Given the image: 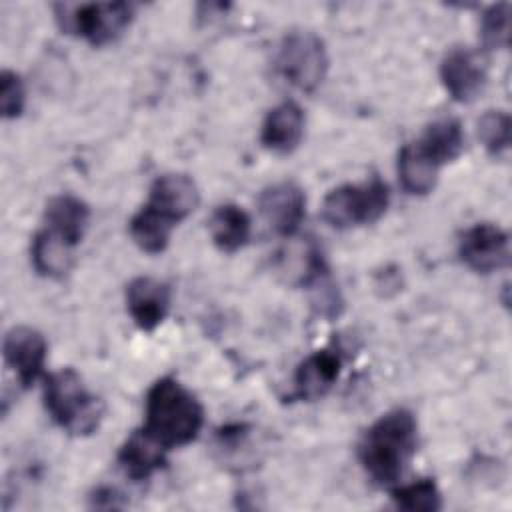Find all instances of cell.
Masks as SVG:
<instances>
[{"label":"cell","instance_id":"obj_1","mask_svg":"<svg viewBox=\"0 0 512 512\" xmlns=\"http://www.w3.org/2000/svg\"><path fill=\"white\" fill-rule=\"evenodd\" d=\"M418 424L410 410L396 408L382 414L362 436L358 458L378 486H396L416 450Z\"/></svg>","mask_w":512,"mask_h":512},{"label":"cell","instance_id":"obj_2","mask_svg":"<svg viewBox=\"0 0 512 512\" xmlns=\"http://www.w3.org/2000/svg\"><path fill=\"white\" fill-rule=\"evenodd\" d=\"M202 424V404L176 378L164 376L148 388L142 430L166 450L194 442Z\"/></svg>","mask_w":512,"mask_h":512},{"label":"cell","instance_id":"obj_3","mask_svg":"<svg viewBox=\"0 0 512 512\" xmlns=\"http://www.w3.org/2000/svg\"><path fill=\"white\" fill-rule=\"evenodd\" d=\"M44 406L50 418L68 434H92L104 416V404L82 382L74 368L52 372L44 380Z\"/></svg>","mask_w":512,"mask_h":512},{"label":"cell","instance_id":"obj_4","mask_svg":"<svg viewBox=\"0 0 512 512\" xmlns=\"http://www.w3.org/2000/svg\"><path fill=\"white\" fill-rule=\"evenodd\" d=\"M390 192L384 180L372 176L360 184H344L330 190L322 204V218L338 230L376 222L388 208Z\"/></svg>","mask_w":512,"mask_h":512},{"label":"cell","instance_id":"obj_5","mask_svg":"<svg viewBox=\"0 0 512 512\" xmlns=\"http://www.w3.org/2000/svg\"><path fill=\"white\" fill-rule=\"evenodd\" d=\"M134 6L128 2L58 4L56 20L60 28L86 40L92 46L114 42L132 22Z\"/></svg>","mask_w":512,"mask_h":512},{"label":"cell","instance_id":"obj_6","mask_svg":"<svg viewBox=\"0 0 512 512\" xmlns=\"http://www.w3.org/2000/svg\"><path fill=\"white\" fill-rule=\"evenodd\" d=\"M328 64L324 40L308 30L286 34L276 52L278 74L300 92H314L324 82Z\"/></svg>","mask_w":512,"mask_h":512},{"label":"cell","instance_id":"obj_7","mask_svg":"<svg viewBox=\"0 0 512 512\" xmlns=\"http://www.w3.org/2000/svg\"><path fill=\"white\" fill-rule=\"evenodd\" d=\"M458 256L470 270L480 274L506 268L510 262L508 234L490 222L474 224L460 236Z\"/></svg>","mask_w":512,"mask_h":512},{"label":"cell","instance_id":"obj_8","mask_svg":"<svg viewBox=\"0 0 512 512\" xmlns=\"http://www.w3.org/2000/svg\"><path fill=\"white\" fill-rule=\"evenodd\" d=\"M440 80L456 102H472L486 86L488 70L480 52L456 46L446 52L440 62Z\"/></svg>","mask_w":512,"mask_h":512},{"label":"cell","instance_id":"obj_9","mask_svg":"<svg viewBox=\"0 0 512 512\" xmlns=\"http://www.w3.org/2000/svg\"><path fill=\"white\" fill-rule=\"evenodd\" d=\"M258 208L266 224L280 236H294L306 216V194L296 182H276L262 190Z\"/></svg>","mask_w":512,"mask_h":512},{"label":"cell","instance_id":"obj_10","mask_svg":"<svg viewBox=\"0 0 512 512\" xmlns=\"http://www.w3.org/2000/svg\"><path fill=\"white\" fill-rule=\"evenodd\" d=\"M4 362L14 372L22 388H30L44 370L48 344L46 338L30 326H14L4 336Z\"/></svg>","mask_w":512,"mask_h":512},{"label":"cell","instance_id":"obj_11","mask_svg":"<svg viewBox=\"0 0 512 512\" xmlns=\"http://www.w3.org/2000/svg\"><path fill=\"white\" fill-rule=\"evenodd\" d=\"M198 202L200 192L196 182L188 174L170 172L152 182L148 202L144 206L176 226L196 210Z\"/></svg>","mask_w":512,"mask_h":512},{"label":"cell","instance_id":"obj_12","mask_svg":"<svg viewBox=\"0 0 512 512\" xmlns=\"http://www.w3.org/2000/svg\"><path fill=\"white\" fill-rule=\"evenodd\" d=\"M170 300L168 284L152 276H136L126 286V310L144 332H152L164 322Z\"/></svg>","mask_w":512,"mask_h":512},{"label":"cell","instance_id":"obj_13","mask_svg":"<svg viewBox=\"0 0 512 512\" xmlns=\"http://www.w3.org/2000/svg\"><path fill=\"white\" fill-rule=\"evenodd\" d=\"M304 126L306 118L302 108L294 100H284L266 114L260 130V142L270 152L290 154L300 146Z\"/></svg>","mask_w":512,"mask_h":512},{"label":"cell","instance_id":"obj_14","mask_svg":"<svg viewBox=\"0 0 512 512\" xmlns=\"http://www.w3.org/2000/svg\"><path fill=\"white\" fill-rule=\"evenodd\" d=\"M342 360L334 350H316L304 358L294 374V398L298 400H318L324 396L340 376Z\"/></svg>","mask_w":512,"mask_h":512},{"label":"cell","instance_id":"obj_15","mask_svg":"<svg viewBox=\"0 0 512 512\" xmlns=\"http://www.w3.org/2000/svg\"><path fill=\"white\" fill-rule=\"evenodd\" d=\"M88 222H90L88 204L74 194H60L48 200L42 228L76 248L84 238Z\"/></svg>","mask_w":512,"mask_h":512},{"label":"cell","instance_id":"obj_16","mask_svg":"<svg viewBox=\"0 0 512 512\" xmlns=\"http://www.w3.org/2000/svg\"><path fill=\"white\" fill-rule=\"evenodd\" d=\"M166 448L142 428L134 430L118 450V464L132 480H146L166 464Z\"/></svg>","mask_w":512,"mask_h":512},{"label":"cell","instance_id":"obj_17","mask_svg":"<svg viewBox=\"0 0 512 512\" xmlns=\"http://www.w3.org/2000/svg\"><path fill=\"white\" fill-rule=\"evenodd\" d=\"M208 230L216 248L226 254H232V252H238L248 242L252 232V222L244 208L236 204H220L210 214Z\"/></svg>","mask_w":512,"mask_h":512},{"label":"cell","instance_id":"obj_18","mask_svg":"<svg viewBox=\"0 0 512 512\" xmlns=\"http://www.w3.org/2000/svg\"><path fill=\"white\" fill-rule=\"evenodd\" d=\"M416 144L434 164L444 166L446 162L456 160L464 150L462 124L456 118H440L426 126Z\"/></svg>","mask_w":512,"mask_h":512},{"label":"cell","instance_id":"obj_19","mask_svg":"<svg viewBox=\"0 0 512 512\" xmlns=\"http://www.w3.org/2000/svg\"><path fill=\"white\" fill-rule=\"evenodd\" d=\"M440 166L434 164L422 148L412 142L398 152V178L408 194L424 196L434 190Z\"/></svg>","mask_w":512,"mask_h":512},{"label":"cell","instance_id":"obj_20","mask_svg":"<svg viewBox=\"0 0 512 512\" xmlns=\"http://www.w3.org/2000/svg\"><path fill=\"white\" fill-rule=\"evenodd\" d=\"M32 266L40 276L46 278H60L64 276L74 262V246L66 244L64 240L56 238L48 230L40 228L30 246Z\"/></svg>","mask_w":512,"mask_h":512},{"label":"cell","instance_id":"obj_21","mask_svg":"<svg viewBox=\"0 0 512 512\" xmlns=\"http://www.w3.org/2000/svg\"><path fill=\"white\" fill-rule=\"evenodd\" d=\"M130 236L134 244L146 252V254H160L166 250L174 224L166 222L158 214H154L150 208L142 206L128 222Z\"/></svg>","mask_w":512,"mask_h":512},{"label":"cell","instance_id":"obj_22","mask_svg":"<svg viewBox=\"0 0 512 512\" xmlns=\"http://www.w3.org/2000/svg\"><path fill=\"white\" fill-rule=\"evenodd\" d=\"M392 500L402 510L436 512L442 508V494L434 480L422 478L404 486L392 488Z\"/></svg>","mask_w":512,"mask_h":512},{"label":"cell","instance_id":"obj_23","mask_svg":"<svg viewBox=\"0 0 512 512\" xmlns=\"http://www.w3.org/2000/svg\"><path fill=\"white\" fill-rule=\"evenodd\" d=\"M510 130V116L502 110H488L478 120V136L492 156H502L510 148Z\"/></svg>","mask_w":512,"mask_h":512},{"label":"cell","instance_id":"obj_24","mask_svg":"<svg viewBox=\"0 0 512 512\" xmlns=\"http://www.w3.org/2000/svg\"><path fill=\"white\" fill-rule=\"evenodd\" d=\"M480 38L486 48H506L510 40V4L488 6L480 16Z\"/></svg>","mask_w":512,"mask_h":512},{"label":"cell","instance_id":"obj_25","mask_svg":"<svg viewBox=\"0 0 512 512\" xmlns=\"http://www.w3.org/2000/svg\"><path fill=\"white\" fill-rule=\"evenodd\" d=\"M26 104V88L22 78L12 70H2L0 74V110L2 118L14 120L22 114Z\"/></svg>","mask_w":512,"mask_h":512},{"label":"cell","instance_id":"obj_26","mask_svg":"<svg viewBox=\"0 0 512 512\" xmlns=\"http://www.w3.org/2000/svg\"><path fill=\"white\" fill-rule=\"evenodd\" d=\"M92 506H96V508H120V506H124L122 494L116 488L100 486L92 496Z\"/></svg>","mask_w":512,"mask_h":512}]
</instances>
